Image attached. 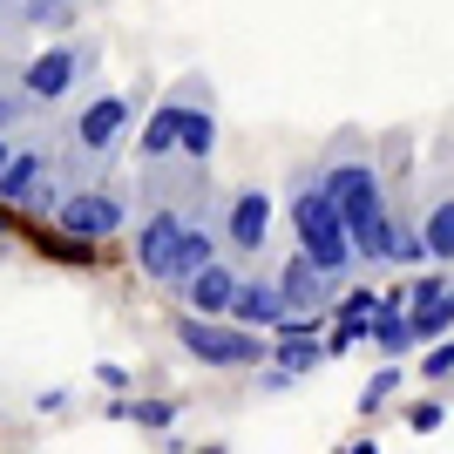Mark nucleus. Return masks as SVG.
I'll return each mask as SVG.
<instances>
[{"label": "nucleus", "instance_id": "f257e3e1", "mask_svg": "<svg viewBox=\"0 0 454 454\" xmlns=\"http://www.w3.org/2000/svg\"><path fill=\"white\" fill-rule=\"evenodd\" d=\"M319 184L346 224V245L360 265H394V184L380 156H333L319 163Z\"/></svg>", "mask_w": 454, "mask_h": 454}, {"label": "nucleus", "instance_id": "f03ea898", "mask_svg": "<svg viewBox=\"0 0 454 454\" xmlns=\"http://www.w3.org/2000/svg\"><path fill=\"white\" fill-rule=\"evenodd\" d=\"M285 224H292V251H305L325 278L346 285L353 271H360V258H353V245H346L340 210H333V197H325V184H319L312 163H299V170L285 176Z\"/></svg>", "mask_w": 454, "mask_h": 454}, {"label": "nucleus", "instance_id": "7ed1b4c3", "mask_svg": "<svg viewBox=\"0 0 454 454\" xmlns=\"http://www.w3.org/2000/svg\"><path fill=\"white\" fill-rule=\"evenodd\" d=\"M170 333L184 346V360L210 366V373H251V366L271 360L265 333H245V325H231V319H190V312H176Z\"/></svg>", "mask_w": 454, "mask_h": 454}, {"label": "nucleus", "instance_id": "20e7f679", "mask_svg": "<svg viewBox=\"0 0 454 454\" xmlns=\"http://www.w3.org/2000/svg\"><path fill=\"white\" fill-rule=\"evenodd\" d=\"M48 224L68 238V245H109V238H122L129 231V204H122V190H109V184H82V190H68L61 197V210L48 217Z\"/></svg>", "mask_w": 454, "mask_h": 454}, {"label": "nucleus", "instance_id": "39448f33", "mask_svg": "<svg viewBox=\"0 0 454 454\" xmlns=\"http://www.w3.org/2000/svg\"><path fill=\"white\" fill-rule=\"evenodd\" d=\"M95 68V48L89 41H48L41 55L20 61V95L35 102V109H55V102H68L75 95V82Z\"/></svg>", "mask_w": 454, "mask_h": 454}, {"label": "nucleus", "instance_id": "423d86ee", "mask_svg": "<svg viewBox=\"0 0 454 454\" xmlns=\"http://www.w3.org/2000/svg\"><path fill=\"white\" fill-rule=\"evenodd\" d=\"M271 231H278V197H271L265 184H245V190H231V197H224V251L238 258V265L265 258Z\"/></svg>", "mask_w": 454, "mask_h": 454}, {"label": "nucleus", "instance_id": "0eeeda50", "mask_svg": "<svg viewBox=\"0 0 454 454\" xmlns=\"http://www.w3.org/2000/svg\"><path fill=\"white\" fill-rule=\"evenodd\" d=\"M136 115V95H95V102H82V115L68 122V143H75L82 163H95V170H109L115 150H122V129H129Z\"/></svg>", "mask_w": 454, "mask_h": 454}, {"label": "nucleus", "instance_id": "6e6552de", "mask_svg": "<svg viewBox=\"0 0 454 454\" xmlns=\"http://www.w3.org/2000/svg\"><path fill=\"white\" fill-rule=\"evenodd\" d=\"M271 278H278V292H285V312H299V319H333V305H340V292H346V285L325 278L305 251H292L285 265H271Z\"/></svg>", "mask_w": 454, "mask_h": 454}, {"label": "nucleus", "instance_id": "1a4fd4ad", "mask_svg": "<svg viewBox=\"0 0 454 454\" xmlns=\"http://www.w3.org/2000/svg\"><path fill=\"white\" fill-rule=\"evenodd\" d=\"M238 285H245V265H238V258H217V265H204L197 278L184 285V292H176V299H184L190 319H231Z\"/></svg>", "mask_w": 454, "mask_h": 454}, {"label": "nucleus", "instance_id": "9d476101", "mask_svg": "<svg viewBox=\"0 0 454 454\" xmlns=\"http://www.w3.org/2000/svg\"><path fill=\"white\" fill-rule=\"evenodd\" d=\"M414 224H420V251H427L434 265H454V176H434V184H427Z\"/></svg>", "mask_w": 454, "mask_h": 454}, {"label": "nucleus", "instance_id": "9b49d317", "mask_svg": "<svg viewBox=\"0 0 454 454\" xmlns=\"http://www.w3.org/2000/svg\"><path fill=\"white\" fill-rule=\"evenodd\" d=\"M278 319H292L278 278H271V271H245L238 299H231V325H245V333H265V340H271V325H278Z\"/></svg>", "mask_w": 454, "mask_h": 454}, {"label": "nucleus", "instance_id": "f8f14e48", "mask_svg": "<svg viewBox=\"0 0 454 454\" xmlns=\"http://www.w3.org/2000/svg\"><path fill=\"white\" fill-rule=\"evenodd\" d=\"M184 109H190V95H163L150 109V122H143V163H176V143H184Z\"/></svg>", "mask_w": 454, "mask_h": 454}, {"label": "nucleus", "instance_id": "ddd939ff", "mask_svg": "<svg viewBox=\"0 0 454 454\" xmlns=\"http://www.w3.org/2000/svg\"><path fill=\"white\" fill-rule=\"evenodd\" d=\"M41 176H48V143H41V136H27V143H14V163H7V176H0V204L20 210L27 197H35Z\"/></svg>", "mask_w": 454, "mask_h": 454}, {"label": "nucleus", "instance_id": "4468645a", "mask_svg": "<svg viewBox=\"0 0 454 454\" xmlns=\"http://www.w3.org/2000/svg\"><path fill=\"white\" fill-rule=\"evenodd\" d=\"M210 150H217V115H210V102H190V109H184V143H176V163L210 170Z\"/></svg>", "mask_w": 454, "mask_h": 454}, {"label": "nucleus", "instance_id": "2eb2a0df", "mask_svg": "<svg viewBox=\"0 0 454 454\" xmlns=\"http://www.w3.org/2000/svg\"><path fill=\"white\" fill-rule=\"evenodd\" d=\"M366 346H380V360H407V353H414L407 305H387V299H380V319H373V333H366Z\"/></svg>", "mask_w": 454, "mask_h": 454}, {"label": "nucleus", "instance_id": "dca6fc26", "mask_svg": "<svg viewBox=\"0 0 454 454\" xmlns=\"http://www.w3.org/2000/svg\"><path fill=\"white\" fill-rule=\"evenodd\" d=\"M407 325H414V346L454 340V285H448V292H441L434 305H414V312H407Z\"/></svg>", "mask_w": 454, "mask_h": 454}, {"label": "nucleus", "instance_id": "f3484780", "mask_svg": "<svg viewBox=\"0 0 454 454\" xmlns=\"http://www.w3.org/2000/svg\"><path fill=\"white\" fill-rule=\"evenodd\" d=\"M400 387H407V366H400V360H380V366H373V380L360 387V414H366V420H373V414H387Z\"/></svg>", "mask_w": 454, "mask_h": 454}, {"label": "nucleus", "instance_id": "a211bd4d", "mask_svg": "<svg viewBox=\"0 0 454 454\" xmlns=\"http://www.w3.org/2000/svg\"><path fill=\"white\" fill-rule=\"evenodd\" d=\"M271 366L292 373V380L319 373V366H325V340H271Z\"/></svg>", "mask_w": 454, "mask_h": 454}, {"label": "nucleus", "instance_id": "6ab92c4d", "mask_svg": "<svg viewBox=\"0 0 454 454\" xmlns=\"http://www.w3.org/2000/svg\"><path fill=\"white\" fill-rule=\"evenodd\" d=\"M122 420L150 427V434H170L176 427V400H122Z\"/></svg>", "mask_w": 454, "mask_h": 454}, {"label": "nucleus", "instance_id": "aec40b11", "mask_svg": "<svg viewBox=\"0 0 454 454\" xmlns=\"http://www.w3.org/2000/svg\"><path fill=\"white\" fill-rule=\"evenodd\" d=\"M414 380H427V387H448V380H454V340L420 346V366H414Z\"/></svg>", "mask_w": 454, "mask_h": 454}, {"label": "nucleus", "instance_id": "412c9836", "mask_svg": "<svg viewBox=\"0 0 454 454\" xmlns=\"http://www.w3.org/2000/svg\"><path fill=\"white\" fill-rule=\"evenodd\" d=\"M441 420H448V400H434V394H427V400H414V407H407V427H414V434H434Z\"/></svg>", "mask_w": 454, "mask_h": 454}, {"label": "nucleus", "instance_id": "4be33fe9", "mask_svg": "<svg viewBox=\"0 0 454 454\" xmlns=\"http://www.w3.org/2000/svg\"><path fill=\"white\" fill-rule=\"evenodd\" d=\"M95 380H102V387H109V400H129V366H115V360H102V366H95Z\"/></svg>", "mask_w": 454, "mask_h": 454}, {"label": "nucleus", "instance_id": "5701e85b", "mask_svg": "<svg viewBox=\"0 0 454 454\" xmlns=\"http://www.w3.org/2000/svg\"><path fill=\"white\" fill-rule=\"evenodd\" d=\"M35 414L48 420V414H68V394H61V387H41L35 394Z\"/></svg>", "mask_w": 454, "mask_h": 454}, {"label": "nucleus", "instance_id": "b1692460", "mask_svg": "<svg viewBox=\"0 0 454 454\" xmlns=\"http://www.w3.org/2000/svg\"><path fill=\"white\" fill-rule=\"evenodd\" d=\"M285 387H299V380L278 373V366H265V373H258V394H285Z\"/></svg>", "mask_w": 454, "mask_h": 454}, {"label": "nucleus", "instance_id": "393cba45", "mask_svg": "<svg viewBox=\"0 0 454 454\" xmlns=\"http://www.w3.org/2000/svg\"><path fill=\"white\" fill-rule=\"evenodd\" d=\"M340 454H380V441H373V434H360V441H346Z\"/></svg>", "mask_w": 454, "mask_h": 454}, {"label": "nucleus", "instance_id": "a878e982", "mask_svg": "<svg viewBox=\"0 0 454 454\" xmlns=\"http://www.w3.org/2000/svg\"><path fill=\"white\" fill-rule=\"evenodd\" d=\"M7 163H14V136H0V176H7Z\"/></svg>", "mask_w": 454, "mask_h": 454}, {"label": "nucleus", "instance_id": "bb28decb", "mask_svg": "<svg viewBox=\"0 0 454 454\" xmlns=\"http://www.w3.org/2000/svg\"><path fill=\"white\" fill-rule=\"evenodd\" d=\"M197 454H231V448H224V441H204V448H197Z\"/></svg>", "mask_w": 454, "mask_h": 454}, {"label": "nucleus", "instance_id": "cd10ccee", "mask_svg": "<svg viewBox=\"0 0 454 454\" xmlns=\"http://www.w3.org/2000/svg\"><path fill=\"white\" fill-rule=\"evenodd\" d=\"M0 7H7V14H20V0H0Z\"/></svg>", "mask_w": 454, "mask_h": 454}, {"label": "nucleus", "instance_id": "c85d7f7f", "mask_svg": "<svg viewBox=\"0 0 454 454\" xmlns=\"http://www.w3.org/2000/svg\"><path fill=\"white\" fill-rule=\"evenodd\" d=\"M7 217H14V210H7V204H0V231H7Z\"/></svg>", "mask_w": 454, "mask_h": 454}, {"label": "nucleus", "instance_id": "c756f323", "mask_svg": "<svg viewBox=\"0 0 454 454\" xmlns=\"http://www.w3.org/2000/svg\"><path fill=\"white\" fill-rule=\"evenodd\" d=\"M448 387H454V380H448Z\"/></svg>", "mask_w": 454, "mask_h": 454}]
</instances>
